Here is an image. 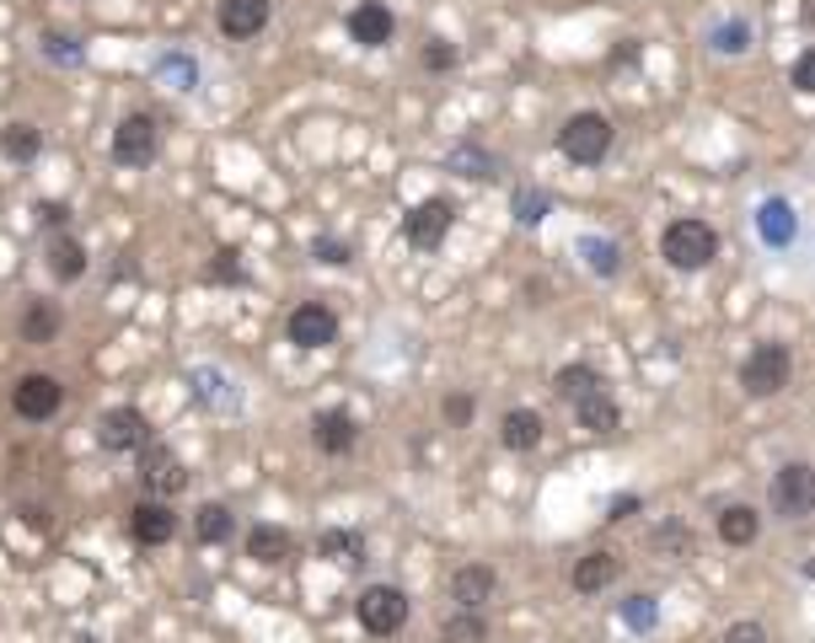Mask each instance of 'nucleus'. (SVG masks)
Masks as SVG:
<instances>
[{"mask_svg": "<svg viewBox=\"0 0 815 643\" xmlns=\"http://www.w3.org/2000/svg\"><path fill=\"white\" fill-rule=\"evenodd\" d=\"M660 253H666V263L671 268H682V274H692V268H708L714 257H719V231L708 226V220H671L666 226V236H660Z\"/></svg>", "mask_w": 815, "mask_h": 643, "instance_id": "f257e3e1", "label": "nucleus"}, {"mask_svg": "<svg viewBox=\"0 0 815 643\" xmlns=\"http://www.w3.org/2000/svg\"><path fill=\"white\" fill-rule=\"evenodd\" d=\"M355 617H360V628H365L371 639H392V633H403V622H408V595H403L397 584H365L360 600H355Z\"/></svg>", "mask_w": 815, "mask_h": 643, "instance_id": "f03ea898", "label": "nucleus"}, {"mask_svg": "<svg viewBox=\"0 0 815 643\" xmlns=\"http://www.w3.org/2000/svg\"><path fill=\"white\" fill-rule=\"evenodd\" d=\"M559 150H564L574 167H596L612 150V119L607 113H574V119H564Z\"/></svg>", "mask_w": 815, "mask_h": 643, "instance_id": "7ed1b4c3", "label": "nucleus"}, {"mask_svg": "<svg viewBox=\"0 0 815 643\" xmlns=\"http://www.w3.org/2000/svg\"><path fill=\"white\" fill-rule=\"evenodd\" d=\"M789 376H794V360H789L783 343H756L746 354V365H741V386L752 397H778L789 386Z\"/></svg>", "mask_w": 815, "mask_h": 643, "instance_id": "20e7f679", "label": "nucleus"}, {"mask_svg": "<svg viewBox=\"0 0 815 643\" xmlns=\"http://www.w3.org/2000/svg\"><path fill=\"white\" fill-rule=\"evenodd\" d=\"M772 514L778 520H805L815 514V466L811 461H789L772 477Z\"/></svg>", "mask_w": 815, "mask_h": 643, "instance_id": "39448f33", "label": "nucleus"}, {"mask_svg": "<svg viewBox=\"0 0 815 643\" xmlns=\"http://www.w3.org/2000/svg\"><path fill=\"white\" fill-rule=\"evenodd\" d=\"M156 145H161V134H156V119H151V113H129L124 124L113 129V161H119V167H151V161H156Z\"/></svg>", "mask_w": 815, "mask_h": 643, "instance_id": "423d86ee", "label": "nucleus"}, {"mask_svg": "<svg viewBox=\"0 0 815 643\" xmlns=\"http://www.w3.org/2000/svg\"><path fill=\"white\" fill-rule=\"evenodd\" d=\"M145 456H140V477H145V488L156 494V499H172V494H183L189 488V472H183V456L172 446H151L145 440Z\"/></svg>", "mask_w": 815, "mask_h": 643, "instance_id": "0eeeda50", "label": "nucleus"}, {"mask_svg": "<svg viewBox=\"0 0 815 643\" xmlns=\"http://www.w3.org/2000/svg\"><path fill=\"white\" fill-rule=\"evenodd\" d=\"M60 402H64V386L55 381V376H44V371H33V376H22L16 381V391H11V408L22 413V418H55L60 413Z\"/></svg>", "mask_w": 815, "mask_h": 643, "instance_id": "6e6552de", "label": "nucleus"}, {"mask_svg": "<svg viewBox=\"0 0 815 643\" xmlns=\"http://www.w3.org/2000/svg\"><path fill=\"white\" fill-rule=\"evenodd\" d=\"M285 332H290V343H296V349H327V343L338 338V317H333V306L307 301V306H296V312H290Z\"/></svg>", "mask_w": 815, "mask_h": 643, "instance_id": "1a4fd4ad", "label": "nucleus"}, {"mask_svg": "<svg viewBox=\"0 0 815 643\" xmlns=\"http://www.w3.org/2000/svg\"><path fill=\"white\" fill-rule=\"evenodd\" d=\"M145 440H151V424L140 408H108L97 418V446L103 450H140Z\"/></svg>", "mask_w": 815, "mask_h": 643, "instance_id": "9d476101", "label": "nucleus"}, {"mask_svg": "<svg viewBox=\"0 0 815 643\" xmlns=\"http://www.w3.org/2000/svg\"><path fill=\"white\" fill-rule=\"evenodd\" d=\"M451 220H456V204H451V198H424V204L403 220V231H408V242H414V247H424V253H430V247L445 242Z\"/></svg>", "mask_w": 815, "mask_h": 643, "instance_id": "9b49d317", "label": "nucleus"}, {"mask_svg": "<svg viewBox=\"0 0 815 643\" xmlns=\"http://www.w3.org/2000/svg\"><path fill=\"white\" fill-rule=\"evenodd\" d=\"M494 590H500V574L489 563H462L451 574V600H462V611H483L494 600Z\"/></svg>", "mask_w": 815, "mask_h": 643, "instance_id": "f8f14e48", "label": "nucleus"}, {"mask_svg": "<svg viewBox=\"0 0 815 643\" xmlns=\"http://www.w3.org/2000/svg\"><path fill=\"white\" fill-rule=\"evenodd\" d=\"M129 531H134V542L161 547V542H172V536H178V514L167 510L161 499H140V505L129 510Z\"/></svg>", "mask_w": 815, "mask_h": 643, "instance_id": "ddd939ff", "label": "nucleus"}, {"mask_svg": "<svg viewBox=\"0 0 815 643\" xmlns=\"http://www.w3.org/2000/svg\"><path fill=\"white\" fill-rule=\"evenodd\" d=\"M215 22L226 38H257L268 27V0H220Z\"/></svg>", "mask_w": 815, "mask_h": 643, "instance_id": "4468645a", "label": "nucleus"}, {"mask_svg": "<svg viewBox=\"0 0 815 643\" xmlns=\"http://www.w3.org/2000/svg\"><path fill=\"white\" fill-rule=\"evenodd\" d=\"M574 418H579V429H590V435H618V429H623V408L607 397V386L585 391V397L574 402Z\"/></svg>", "mask_w": 815, "mask_h": 643, "instance_id": "2eb2a0df", "label": "nucleus"}, {"mask_svg": "<svg viewBox=\"0 0 815 643\" xmlns=\"http://www.w3.org/2000/svg\"><path fill=\"white\" fill-rule=\"evenodd\" d=\"M312 440H316V450H327V456H349L355 440H360V429H355V418H349L344 408H327V413L312 418Z\"/></svg>", "mask_w": 815, "mask_h": 643, "instance_id": "dca6fc26", "label": "nucleus"}, {"mask_svg": "<svg viewBox=\"0 0 815 643\" xmlns=\"http://www.w3.org/2000/svg\"><path fill=\"white\" fill-rule=\"evenodd\" d=\"M392 11L381 5V0H365V5H355L349 11V38L355 44H365V49H381V44H392Z\"/></svg>", "mask_w": 815, "mask_h": 643, "instance_id": "f3484780", "label": "nucleus"}, {"mask_svg": "<svg viewBox=\"0 0 815 643\" xmlns=\"http://www.w3.org/2000/svg\"><path fill=\"white\" fill-rule=\"evenodd\" d=\"M542 413L537 408H510L500 418V440H504V450H537L542 446Z\"/></svg>", "mask_w": 815, "mask_h": 643, "instance_id": "a211bd4d", "label": "nucleus"}, {"mask_svg": "<svg viewBox=\"0 0 815 643\" xmlns=\"http://www.w3.org/2000/svg\"><path fill=\"white\" fill-rule=\"evenodd\" d=\"M618 569H623L618 553H607V547H601V553H585V558L574 563V590H579V595H596V590H607V584L618 579Z\"/></svg>", "mask_w": 815, "mask_h": 643, "instance_id": "6ab92c4d", "label": "nucleus"}, {"mask_svg": "<svg viewBox=\"0 0 815 643\" xmlns=\"http://www.w3.org/2000/svg\"><path fill=\"white\" fill-rule=\"evenodd\" d=\"M756 531H762V514L752 505H730V510L719 514V542L724 547H752Z\"/></svg>", "mask_w": 815, "mask_h": 643, "instance_id": "aec40b11", "label": "nucleus"}, {"mask_svg": "<svg viewBox=\"0 0 815 643\" xmlns=\"http://www.w3.org/2000/svg\"><path fill=\"white\" fill-rule=\"evenodd\" d=\"M756 231H762V242L789 247V242H794V209H789L783 198H767V204H762V215H756Z\"/></svg>", "mask_w": 815, "mask_h": 643, "instance_id": "412c9836", "label": "nucleus"}, {"mask_svg": "<svg viewBox=\"0 0 815 643\" xmlns=\"http://www.w3.org/2000/svg\"><path fill=\"white\" fill-rule=\"evenodd\" d=\"M248 558L252 563H285V558H290V531H279V525H252Z\"/></svg>", "mask_w": 815, "mask_h": 643, "instance_id": "4be33fe9", "label": "nucleus"}, {"mask_svg": "<svg viewBox=\"0 0 815 643\" xmlns=\"http://www.w3.org/2000/svg\"><path fill=\"white\" fill-rule=\"evenodd\" d=\"M49 274H55L60 284H75V279L86 274V247H81L75 236H55V242H49Z\"/></svg>", "mask_w": 815, "mask_h": 643, "instance_id": "5701e85b", "label": "nucleus"}, {"mask_svg": "<svg viewBox=\"0 0 815 643\" xmlns=\"http://www.w3.org/2000/svg\"><path fill=\"white\" fill-rule=\"evenodd\" d=\"M55 332H60L55 301H33V306L22 312V338H27V343H55Z\"/></svg>", "mask_w": 815, "mask_h": 643, "instance_id": "b1692460", "label": "nucleus"}, {"mask_svg": "<svg viewBox=\"0 0 815 643\" xmlns=\"http://www.w3.org/2000/svg\"><path fill=\"white\" fill-rule=\"evenodd\" d=\"M231 531H237V520H231L226 505H199V510H193V536H199V542L215 547V542H226Z\"/></svg>", "mask_w": 815, "mask_h": 643, "instance_id": "393cba45", "label": "nucleus"}, {"mask_svg": "<svg viewBox=\"0 0 815 643\" xmlns=\"http://www.w3.org/2000/svg\"><path fill=\"white\" fill-rule=\"evenodd\" d=\"M440 643H489V622L478 611H456L440 622Z\"/></svg>", "mask_w": 815, "mask_h": 643, "instance_id": "a878e982", "label": "nucleus"}, {"mask_svg": "<svg viewBox=\"0 0 815 643\" xmlns=\"http://www.w3.org/2000/svg\"><path fill=\"white\" fill-rule=\"evenodd\" d=\"M316 553L333 558V563H360V558H365V542H360L355 531H322V536H316Z\"/></svg>", "mask_w": 815, "mask_h": 643, "instance_id": "bb28decb", "label": "nucleus"}, {"mask_svg": "<svg viewBox=\"0 0 815 643\" xmlns=\"http://www.w3.org/2000/svg\"><path fill=\"white\" fill-rule=\"evenodd\" d=\"M596 386H601V376H596L590 365H564V371H559V381H553V391H559L564 402H579V397H585V391H596Z\"/></svg>", "mask_w": 815, "mask_h": 643, "instance_id": "cd10ccee", "label": "nucleus"}, {"mask_svg": "<svg viewBox=\"0 0 815 643\" xmlns=\"http://www.w3.org/2000/svg\"><path fill=\"white\" fill-rule=\"evenodd\" d=\"M0 150H5V156H16V161L38 156V129H33V124H5V129H0Z\"/></svg>", "mask_w": 815, "mask_h": 643, "instance_id": "c85d7f7f", "label": "nucleus"}, {"mask_svg": "<svg viewBox=\"0 0 815 643\" xmlns=\"http://www.w3.org/2000/svg\"><path fill=\"white\" fill-rule=\"evenodd\" d=\"M655 547H660V553H682V558H687V553H692V531L666 525V531H655Z\"/></svg>", "mask_w": 815, "mask_h": 643, "instance_id": "c756f323", "label": "nucleus"}, {"mask_svg": "<svg viewBox=\"0 0 815 643\" xmlns=\"http://www.w3.org/2000/svg\"><path fill=\"white\" fill-rule=\"evenodd\" d=\"M209 279H220V284H231V279H242V253H215V263H209Z\"/></svg>", "mask_w": 815, "mask_h": 643, "instance_id": "7c9ffc66", "label": "nucleus"}, {"mask_svg": "<svg viewBox=\"0 0 815 643\" xmlns=\"http://www.w3.org/2000/svg\"><path fill=\"white\" fill-rule=\"evenodd\" d=\"M515 215H520L526 226H537V220L548 215V193H520V198H515Z\"/></svg>", "mask_w": 815, "mask_h": 643, "instance_id": "2f4dec72", "label": "nucleus"}, {"mask_svg": "<svg viewBox=\"0 0 815 643\" xmlns=\"http://www.w3.org/2000/svg\"><path fill=\"white\" fill-rule=\"evenodd\" d=\"M585 253H590V268H596V274H618V247H612V242H585Z\"/></svg>", "mask_w": 815, "mask_h": 643, "instance_id": "473e14b6", "label": "nucleus"}, {"mask_svg": "<svg viewBox=\"0 0 815 643\" xmlns=\"http://www.w3.org/2000/svg\"><path fill=\"white\" fill-rule=\"evenodd\" d=\"M794 92L815 97V49H805V54L794 60Z\"/></svg>", "mask_w": 815, "mask_h": 643, "instance_id": "72a5a7b5", "label": "nucleus"}, {"mask_svg": "<svg viewBox=\"0 0 815 643\" xmlns=\"http://www.w3.org/2000/svg\"><path fill=\"white\" fill-rule=\"evenodd\" d=\"M440 413H445V424H467V418H472V397H467V391H456V397H445V408H440Z\"/></svg>", "mask_w": 815, "mask_h": 643, "instance_id": "f704fd0d", "label": "nucleus"}, {"mask_svg": "<svg viewBox=\"0 0 815 643\" xmlns=\"http://www.w3.org/2000/svg\"><path fill=\"white\" fill-rule=\"evenodd\" d=\"M451 64H456V49H451V44H424V70H451Z\"/></svg>", "mask_w": 815, "mask_h": 643, "instance_id": "c9c22d12", "label": "nucleus"}, {"mask_svg": "<svg viewBox=\"0 0 815 643\" xmlns=\"http://www.w3.org/2000/svg\"><path fill=\"white\" fill-rule=\"evenodd\" d=\"M724 643H767V628H762V622H735V628L724 633Z\"/></svg>", "mask_w": 815, "mask_h": 643, "instance_id": "e433bc0d", "label": "nucleus"}, {"mask_svg": "<svg viewBox=\"0 0 815 643\" xmlns=\"http://www.w3.org/2000/svg\"><path fill=\"white\" fill-rule=\"evenodd\" d=\"M719 49H724V54H741V49H746V27H741V22H735V27H719Z\"/></svg>", "mask_w": 815, "mask_h": 643, "instance_id": "4c0bfd02", "label": "nucleus"}, {"mask_svg": "<svg viewBox=\"0 0 815 643\" xmlns=\"http://www.w3.org/2000/svg\"><path fill=\"white\" fill-rule=\"evenodd\" d=\"M627 622H638V628H649V622H655V606H649V595H633V606H627Z\"/></svg>", "mask_w": 815, "mask_h": 643, "instance_id": "58836bf2", "label": "nucleus"}, {"mask_svg": "<svg viewBox=\"0 0 815 643\" xmlns=\"http://www.w3.org/2000/svg\"><path fill=\"white\" fill-rule=\"evenodd\" d=\"M316 263H349V247L344 242H316Z\"/></svg>", "mask_w": 815, "mask_h": 643, "instance_id": "ea45409f", "label": "nucleus"}, {"mask_svg": "<svg viewBox=\"0 0 815 643\" xmlns=\"http://www.w3.org/2000/svg\"><path fill=\"white\" fill-rule=\"evenodd\" d=\"M633 510H638V499H633V494H623V499L612 505V514H607V520H627Z\"/></svg>", "mask_w": 815, "mask_h": 643, "instance_id": "a19ab883", "label": "nucleus"}]
</instances>
